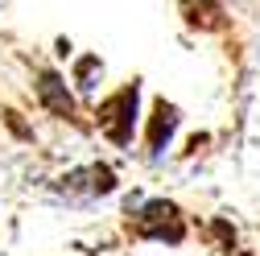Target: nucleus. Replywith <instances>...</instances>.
I'll use <instances>...</instances> for the list:
<instances>
[{
	"instance_id": "f257e3e1",
	"label": "nucleus",
	"mask_w": 260,
	"mask_h": 256,
	"mask_svg": "<svg viewBox=\"0 0 260 256\" xmlns=\"http://www.w3.org/2000/svg\"><path fill=\"white\" fill-rule=\"evenodd\" d=\"M133 112H137V83L124 87L120 95H112V100L104 104L100 112V128L116 141V145H128V137H133Z\"/></svg>"
},
{
	"instance_id": "7ed1b4c3",
	"label": "nucleus",
	"mask_w": 260,
	"mask_h": 256,
	"mask_svg": "<svg viewBox=\"0 0 260 256\" xmlns=\"http://www.w3.org/2000/svg\"><path fill=\"white\" fill-rule=\"evenodd\" d=\"M38 95H42V100L58 112V116H71L75 112V104H71V95H67V87H62V79L54 75V71H46L42 75V83H38Z\"/></svg>"
},
{
	"instance_id": "f03ea898",
	"label": "nucleus",
	"mask_w": 260,
	"mask_h": 256,
	"mask_svg": "<svg viewBox=\"0 0 260 256\" xmlns=\"http://www.w3.org/2000/svg\"><path fill=\"white\" fill-rule=\"evenodd\" d=\"M137 232H141V236H153V240L178 244V240H182V219H178V211H174L170 203H149Z\"/></svg>"
},
{
	"instance_id": "20e7f679",
	"label": "nucleus",
	"mask_w": 260,
	"mask_h": 256,
	"mask_svg": "<svg viewBox=\"0 0 260 256\" xmlns=\"http://www.w3.org/2000/svg\"><path fill=\"white\" fill-rule=\"evenodd\" d=\"M174 128H178V112H174L170 104H157V120H153V133H149V149L161 153V145L174 137Z\"/></svg>"
}]
</instances>
